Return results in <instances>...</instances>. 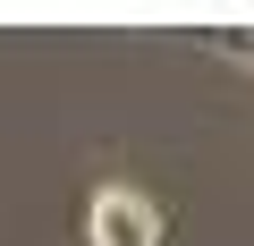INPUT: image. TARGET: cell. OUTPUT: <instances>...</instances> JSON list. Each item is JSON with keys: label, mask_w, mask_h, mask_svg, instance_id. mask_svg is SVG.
Masks as SVG:
<instances>
[{"label": "cell", "mask_w": 254, "mask_h": 246, "mask_svg": "<svg viewBox=\"0 0 254 246\" xmlns=\"http://www.w3.org/2000/svg\"><path fill=\"white\" fill-rule=\"evenodd\" d=\"M85 229H93V246H170L161 212H153L136 187H102L93 212H85Z\"/></svg>", "instance_id": "1"}]
</instances>
